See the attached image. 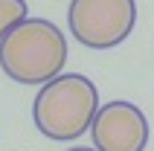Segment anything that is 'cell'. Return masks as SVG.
<instances>
[{"mask_svg": "<svg viewBox=\"0 0 154 151\" xmlns=\"http://www.w3.org/2000/svg\"><path fill=\"white\" fill-rule=\"evenodd\" d=\"M67 64V38L52 20L26 17L0 41V67L17 84H47Z\"/></svg>", "mask_w": 154, "mask_h": 151, "instance_id": "6da1fadb", "label": "cell"}, {"mask_svg": "<svg viewBox=\"0 0 154 151\" xmlns=\"http://www.w3.org/2000/svg\"><path fill=\"white\" fill-rule=\"evenodd\" d=\"M96 110L99 90L82 73H61L50 79L32 102L35 128L55 143H70L90 131Z\"/></svg>", "mask_w": 154, "mask_h": 151, "instance_id": "7a4b0ae2", "label": "cell"}, {"mask_svg": "<svg viewBox=\"0 0 154 151\" xmlns=\"http://www.w3.org/2000/svg\"><path fill=\"white\" fill-rule=\"evenodd\" d=\"M137 23V0H73L67 26L73 38L87 50L119 47Z\"/></svg>", "mask_w": 154, "mask_h": 151, "instance_id": "3957f363", "label": "cell"}, {"mask_svg": "<svg viewBox=\"0 0 154 151\" xmlns=\"http://www.w3.org/2000/svg\"><path fill=\"white\" fill-rule=\"evenodd\" d=\"M90 140H93V148L99 151H146L148 119L134 102H105L93 116Z\"/></svg>", "mask_w": 154, "mask_h": 151, "instance_id": "277c9868", "label": "cell"}, {"mask_svg": "<svg viewBox=\"0 0 154 151\" xmlns=\"http://www.w3.org/2000/svg\"><path fill=\"white\" fill-rule=\"evenodd\" d=\"M29 17L26 0H0V41L6 38V32H12L17 23H23Z\"/></svg>", "mask_w": 154, "mask_h": 151, "instance_id": "5b68a950", "label": "cell"}, {"mask_svg": "<svg viewBox=\"0 0 154 151\" xmlns=\"http://www.w3.org/2000/svg\"><path fill=\"white\" fill-rule=\"evenodd\" d=\"M67 151H99V148H82V145H76V148H67Z\"/></svg>", "mask_w": 154, "mask_h": 151, "instance_id": "8992f818", "label": "cell"}]
</instances>
